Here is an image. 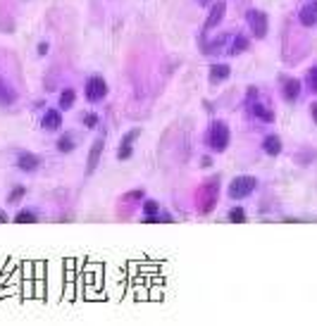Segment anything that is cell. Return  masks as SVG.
<instances>
[{
  "label": "cell",
  "mask_w": 317,
  "mask_h": 326,
  "mask_svg": "<svg viewBox=\"0 0 317 326\" xmlns=\"http://www.w3.org/2000/svg\"><path fill=\"white\" fill-rule=\"evenodd\" d=\"M298 19L303 26H315L317 24V5H306L303 10L298 12Z\"/></svg>",
  "instance_id": "cell-11"
},
{
  "label": "cell",
  "mask_w": 317,
  "mask_h": 326,
  "mask_svg": "<svg viewBox=\"0 0 317 326\" xmlns=\"http://www.w3.org/2000/svg\"><path fill=\"white\" fill-rule=\"evenodd\" d=\"M48 53V43H41L38 45V55H45Z\"/></svg>",
  "instance_id": "cell-30"
},
{
  "label": "cell",
  "mask_w": 317,
  "mask_h": 326,
  "mask_svg": "<svg viewBox=\"0 0 317 326\" xmlns=\"http://www.w3.org/2000/svg\"><path fill=\"white\" fill-rule=\"evenodd\" d=\"M282 93H284V100H289V103L298 100V96H301V81L298 79H286Z\"/></svg>",
  "instance_id": "cell-10"
},
{
  "label": "cell",
  "mask_w": 317,
  "mask_h": 326,
  "mask_svg": "<svg viewBox=\"0 0 317 326\" xmlns=\"http://www.w3.org/2000/svg\"><path fill=\"white\" fill-rule=\"evenodd\" d=\"M43 129L45 131H57L62 126V114H60V109H48L43 114Z\"/></svg>",
  "instance_id": "cell-9"
},
{
  "label": "cell",
  "mask_w": 317,
  "mask_h": 326,
  "mask_svg": "<svg viewBox=\"0 0 317 326\" xmlns=\"http://www.w3.org/2000/svg\"><path fill=\"white\" fill-rule=\"evenodd\" d=\"M143 212H146V217L158 215V203H155V200H146V203H143Z\"/></svg>",
  "instance_id": "cell-24"
},
{
  "label": "cell",
  "mask_w": 317,
  "mask_h": 326,
  "mask_svg": "<svg viewBox=\"0 0 317 326\" xmlns=\"http://www.w3.org/2000/svg\"><path fill=\"white\" fill-rule=\"evenodd\" d=\"M210 164H212V160H210V157H203V160H200V167H210Z\"/></svg>",
  "instance_id": "cell-31"
},
{
  "label": "cell",
  "mask_w": 317,
  "mask_h": 326,
  "mask_svg": "<svg viewBox=\"0 0 317 326\" xmlns=\"http://www.w3.org/2000/svg\"><path fill=\"white\" fill-rule=\"evenodd\" d=\"M108 96V84H105V79L103 76H91L86 84V100L91 103H98Z\"/></svg>",
  "instance_id": "cell-4"
},
{
  "label": "cell",
  "mask_w": 317,
  "mask_h": 326,
  "mask_svg": "<svg viewBox=\"0 0 317 326\" xmlns=\"http://www.w3.org/2000/svg\"><path fill=\"white\" fill-rule=\"evenodd\" d=\"M81 121H84V126H86V129H96V126H98V114H93V112H86Z\"/></svg>",
  "instance_id": "cell-22"
},
{
  "label": "cell",
  "mask_w": 317,
  "mask_h": 326,
  "mask_svg": "<svg viewBox=\"0 0 317 326\" xmlns=\"http://www.w3.org/2000/svg\"><path fill=\"white\" fill-rule=\"evenodd\" d=\"M103 150H105V141H103V138H96V141H93V145H91V150H88L86 176L96 172V167H98V162H100V157H103Z\"/></svg>",
  "instance_id": "cell-6"
},
{
  "label": "cell",
  "mask_w": 317,
  "mask_h": 326,
  "mask_svg": "<svg viewBox=\"0 0 317 326\" xmlns=\"http://www.w3.org/2000/svg\"><path fill=\"white\" fill-rule=\"evenodd\" d=\"M141 198H146V193L139 188V191H132V193H124L122 200H124V203H132V200H141Z\"/></svg>",
  "instance_id": "cell-25"
},
{
  "label": "cell",
  "mask_w": 317,
  "mask_h": 326,
  "mask_svg": "<svg viewBox=\"0 0 317 326\" xmlns=\"http://www.w3.org/2000/svg\"><path fill=\"white\" fill-rule=\"evenodd\" d=\"M24 196H26V188H24V186H14V188L10 191V196H7V203L14 205V203H19Z\"/></svg>",
  "instance_id": "cell-20"
},
{
  "label": "cell",
  "mask_w": 317,
  "mask_h": 326,
  "mask_svg": "<svg viewBox=\"0 0 317 326\" xmlns=\"http://www.w3.org/2000/svg\"><path fill=\"white\" fill-rule=\"evenodd\" d=\"M308 84H310V88L317 93V67H313V69L308 72Z\"/></svg>",
  "instance_id": "cell-27"
},
{
  "label": "cell",
  "mask_w": 317,
  "mask_h": 326,
  "mask_svg": "<svg viewBox=\"0 0 317 326\" xmlns=\"http://www.w3.org/2000/svg\"><path fill=\"white\" fill-rule=\"evenodd\" d=\"M248 24H251L255 38H265V36H267V14H265V12L251 10L248 12Z\"/></svg>",
  "instance_id": "cell-5"
},
{
  "label": "cell",
  "mask_w": 317,
  "mask_h": 326,
  "mask_svg": "<svg viewBox=\"0 0 317 326\" xmlns=\"http://www.w3.org/2000/svg\"><path fill=\"white\" fill-rule=\"evenodd\" d=\"M5 221H10V217H7L5 210H0V224H5Z\"/></svg>",
  "instance_id": "cell-28"
},
{
  "label": "cell",
  "mask_w": 317,
  "mask_h": 326,
  "mask_svg": "<svg viewBox=\"0 0 317 326\" xmlns=\"http://www.w3.org/2000/svg\"><path fill=\"white\" fill-rule=\"evenodd\" d=\"M203 2H208V0H203Z\"/></svg>",
  "instance_id": "cell-32"
},
{
  "label": "cell",
  "mask_w": 317,
  "mask_h": 326,
  "mask_svg": "<svg viewBox=\"0 0 317 326\" xmlns=\"http://www.w3.org/2000/svg\"><path fill=\"white\" fill-rule=\"evenodd\" d=\"M14 221H17V224H36L38 217H36V212H31V210H22V212H17Z\"/></svg>",
  "instance_id": "cell-17"
},
{
  "label": "cell",
  "mask_w": 317,
  "mask_h": 326,
  "mask_svg": "<svg viewBox=\"0 0 317 326\" xmlns=\"http://www.w3.org/2000/svg\"><path fill=\"white\" fill-rule=\"evenodd\" d=\"M224 10H227V5L219 0V2H215L212 5V10H210L208 19H205V29H215L219 22H222V17H224Z\"/></svg>",
  "instance_id": "cell-8"
},
{
  "label": "cell",
  "mask_w": 317,
  "mask_h": 326,
  "mask_svg": "<svg viewBox=\"0 0 317 326\" xmlns=\"http://www.w3.org/2000/svg\"><path fill=\"white\" fill-rule=\"evenodd\" d=\"M263 148L267 155H279L282 152V141H279V136H274V133H270V136H265V143H263Z\"/></svg>",
  "instance_id": "cell-13"
},
{
  "label": "cell",
  "mask_w": 317,
  "mask_h": 326,
  "mask_svg": "<svg viewBox=\"0 0 317 326\" xmlns=\"http://www.w3.org/2000/svg\"><path fill=\"white\" fill-rule=\"evenodd\" d=\"M229 126L224 121H212L210 124V131H208V145L212 148L215 152H224L227 145H229Z\"/></svg>",
  "instance_id": "cell-2"
},
{
  "label": "cell",
  "mask_w": 317,
  "mask_h": 326,
  "mask_svg": "<svg viewBox=\"0 0 317 326\" xmlns=\"http://www.w3.org/2000/svg\"><path fill=\"white\" fill-rule=\"evenodd\" d=\"M229 74H231L229 65H212L210 67V84H219V81H224Z\"/></svg>",
  "instance_id": "cell-12"
},
{
  "label": "cell",
  "mask_w": 317,
  "mask_h": 326,
  "mask_svg": "<svg viewBox=\"0 0 317 326\" xmlns=\"http://www.w3.org/2000/svg\"><path fill=\"white\" fill-rule=\"evenodd\" d=\"M77 148V143H74V136L72 133H65L60 141H57V150L60 152H69V150H74Z\"/></svg>",
  "instance_id": "cell-16"
},
{
  "label": "cell",
  "mask_w": 317,
  "mask_h": 326,
  "mask_svg": "<svg viewBox=\"0 0 317 326\" xmlns=\"http://www.w3.org/2000/svg\"><path fill=\"white\" fill-rule=\"evenodd\" d=\"M129 157H132V145L122 143L120 150H117V160H122V162H124V160H129Z\"/></svg>",
  "instance_id": "cell-23"
},
{
  "label": "cell",
  "mask_w": 317,
  "mask_h": 326,
  "mask_svg": "<svg viewBox=\"0 0 317 326\" xmlns=\"http://www.w3.org/2000/svg\"><path fill=\"white\" fill-rule=\"evenodd\" d=\"M251 109H253V114H255V117H260V119H265V121H272L274 119L272 112H270V109H265L260 103H253Z\"/></svg>",
  "instance_id": "cell-18"
},
{
  "label": "cell",
  "mask_w": 317,
  "mask_h": 326,
  "mask_svg": "<svg viewBox=\"0 0 317 326\" xmlns=\"http://www.w3.org/2000/svg\"><path fill=\"white\" fill-rule=\"evenodd\" d=\"M229 221L231 224H243L246 221V212L241 207H231L229 210Z\"/></svg>",
  "instance_id": "cell-21"
},
{
  "label": "cell",
  "mask_w": 317,
  "mask_h": 326,
  "mask_svg": "<svg viewBox=\"0 0 317 326\" xmlns=\"http://www.w3.org/2000/svg\"><path fill=\"white\" fill-rule=\"evenodd\" d=\"M255 186H258L255 176H236L229 184V198L231 200H243L255 191Z\"/></svg>",
  "instance_id": "cell-3"
},
{
  "label": "cell",
  "mask_w": 317,
  "mask_h": 326,
  "mask_svg": "<svg viewBox=\"0 0 317 326\" xmlns=\"http://www.w3.org/2000/svg\"><path fill=\"white\" fill-rule=\"evenodd\" d=\"M310 114H313V119H315V124H317V103L310 105Z\"/></svg>",
  "instance_id": "cell-29"
},
{
  "label": "cell",
  "mask_w": 317,
  "mask_h": 326,
  "mask_svg": "<svg viewBox=\"0 0 317 326\" xmlns=\"http://www.w3.org/2000/svg\"><path fill=\"white\" fill-rule=\"evenodd\" d=\"M17 100V96H14V91H10V86L0 79V105H12Z\"/></svg>",
  "instance_id": "cell-14"
},
{
  "label": "cell",
  "mask_w": 317,
  "mask_h": 326,
  "mask_svg": "<svg viewBox=\"0 0 317 326\" xmlns=\"http://www.w3.org/2000/svg\"><path fill=\"white\" fill-rule=\"evenodd\" d=\"M17 167H19L22 172H36V169L41 167V157L33 155V152H19V157H17Z\"/></svg>",
  "instance_id": "cell-7"
},
{
  "label": "cell",
  "mask_w": 317,
  "mask_h": 326,
  "mask_svg": "<svg viewBox=\"0 0 317 326\" xmlns=\"http://www.w3.org/2000/svg\"><path fill=\"white\" fill-rule=\"evenodd\" d=\"M219 200V176H212L198 188V212L210 215Z\"/></svg>",
  "instance_id": "cell-1"
},
{
  "label": "cell",
  "mask_w": 317,
  "mask_h": 326,
  "mask_svg": "<svg viewBox=\"0 0 317 326\" xmlns=\"http://www.w3.org/2000/svg\"><path fill=\"white\" fill-rule=\"evenodd\" d=\"M74 100H77L74 88H65V91L60 93V108H62V109H69L72 105H74Z\"/></svg>",
  "instance_id": "cell-15"
},
{
  "label": "cell",
  "mask_w": 317,
  "mask_h": 326,
  "mask_svg": "<svg viewBox=\"0 0 317 326\" xmlns=\"http://www.w3.org/2000/svg\"><path fill=\"white\" fill-rule=\"evenodd\" d=\"M243 50H248V38H246V36H236L229 53L231 55H239V53H243Z\"/></svg>",
  "instance_id": "cell-19"
},
{
  "label": "cell",
  "mask_w": 317,
  "mask_h": 326,
  "mask_svg": "<svg viewBox=\"0 0 317 326\" xmlns=\"http://www.w3.org/2000/svg\"><path fill=\"white\" fill-rule=\"evenodd\" d=\"M141 136V129H132L129 133H124V138H122V143H127V145H132L136 138Z\"/></svg>",
  "instance_id": "cell-26"
}]
</instances>
